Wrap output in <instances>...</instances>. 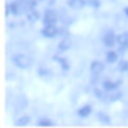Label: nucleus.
Returning <instances> with one entry per match:
<instances>
[{
	"label": "nucleus",
	"instance_id": "obj_1",
	"mask_svg": "<svg viewBox=\"0 0 128 128\" xmlns=\"http://www.w3.org/2000/svg\"><path fill=\"white\" fill-rule=\"evenodd\" d=\"M13 63L18 68L26 70V68H28L32 65V58H30V56H27V54H16V56L13 57Z\"/></svg>",
	"mask_w": 128,
	"mask_h": 128
},
{
	"label": "nucleus",
	"instance_id": "obj_5",
	"mask_svg": "<svg viewBox=\"0 0 128 128\" xmlns=\"http://www.w3.org/2000/svg\"><path fill=\"white\" fill-rule=\"evenodd\" d=\"M116 43H117V36L114 35V32H111V30H109L104 36H103V44H104L106 48H109V49H111Z\"/></svg>",
	"mask_w": 128,
	"mask_h": 128
},
{
	"label": "nucleus",
	"instance_id": "obj_2",
	"mask_svg": "<svg viewBox=\"0 0 128 128\" xmlns=\"http://www.w3.org/2000/svg\"><path fill=\"white\" fill-rule=\"evenodd\" d=\"M57 19H58L57 13L54 11V10H48L43 16V22H44V26H56Z\"/></svg>",
	"mask_w": 128,
	"mask_h": 128
},
{
	"label": "nucleus",
	"instance_id": "obj_10",
	"mask_svg": "<svg viewBox=\"0 0 128 128\" xmlns=\"http://www.w3.org/2000/svg\"><path fill=\"white\" fill-rule=\"evenodd\" d=\"M70 46H71V41L68 40V38H65V40H62L60 43H58V51H68L70 49Z\"/></svg>",
	"mask_w": 128,
	"mask_h": 128
},
{
	"label": "nucleus",
	"instance_id": "obj_13",
	"mask_svg": "<svg viewBox=\"0 0 128 128\" xmlns=\"http://www.w3.org/2000/svg\"><path fill=\"white\" fill-rule=\"evenodd\" d=\"M38 19H40V14H38V13L35 11V10L28 13V21H30V22H36Z\"/></svg>",
	"mask_w": 128,
	"mask_h": 128
},
{
	"label": "nucleus",
	"instance_id": "obj_4",
	"mask_svg": "<svg viewBox=\"0 0 128 128\" xmlns=\"http://www.w3.org/2000/svg\"><path fill=\"white\" fill-rule=\"evenodd\" d=\"M117 44H119V51L124 52L128 49V32L125 33H120L119 36H117Z\"/></svg>",
	"mask_w": 128,
	"mask_h": 128
},
{
	"label": "nucleus",
	"instance_id": "obj_22",
	"mask_svg": "<svg viewBox=\"0 0 128 128\" xmlns=\"http://www.w3.org/2000/svg\"><path fill=\"white\" fill-rule=\"evenodd\" d=\"M125 16L128 18V8H125Z\"/></svg>",
	"mask_w": 128,
	"mask_h": 128
},
{
	"label": "nucleus",
	"instance_id": "obj_14",
	"mask_svg": "<svg viewBox=\"0 0 128 128\" xmlns=\"http://www.w3.org/2000/svg\"><path fill=\"white\" fill-rule=\"evenodd\" d=\"M54 60H56V62H60L62 63V68H63V71H66L68 70V63H66V60H65V58H62V57H54Z\"/></svg>",
	"mask_w": 128,
	"mask_h": 128
},
{
	"label": "nucleus",
	"instance_id": "obj_16",
	"mask_svg": "<svg viewBox=\"0 0 128 128\" xmlns=\"http://www.w3.org/2000/svg\"><path fill=\"white\" fill-rule=\"evenodd\" d=\"M86 2H87V5H88V6H92V8H100V0H86Z\"/></svg>",
	"mask_w": 128,
	"mask_h": 128
},
{
	"label": "nucleus",
	"instance_id": "obj_12",
	"mask_svg": "<svg viewBox=\"0 0 128 128\" xmlns=\"http://www.w3.org/2000/svg\"><path fill=\"white\" fill-rule=\"evenodd\" d=\"M106 60H108V63H116L117 62V52L109 49V51L106 52Z\"/></svg>",
	"mask_w": 128,
	"mask_h": 128
},
{
	"label": "nucleus",
	"instance_id": "obj_6",
	"mask_svg": "<svg viewBox=\"0 0 128 128\" xmlns=\"http://www.w3.org/2000/svg\"><path fill=\"white\" fill-rule=\"evenodd\" d=\"M90 71H92V74L93 76H98V74H101L103 71H104V65H103L101 62H98V60H95V62H92L90 63Z\"/></svg>",
	"mask_w": 128,
	"mask_h": 128
},
{
	"label": "nucleus",
	"instance_id": "obj_21",
	"mask_svg": "<svg viewBox=\"0 0 128 128\" xmlns=\"http://www.w3.org/2000/svg\"><path fill=\"white\" fill-rule=\"evenodd\" d=\"M95 95H96L98 98H100V100L103 98V95H101V92H100V90H95Z\"/></svg>",
	"mask_w": 128,
	"mask_h": 128
},
{
	"label": "nucleus",
	"instance_id": "obj_19",
	"mask_svg": "<svg viewBox=\"0 0 128 128\" xmlns=\"http://www.w3.org/2000/svg\"><path fill=\"white\" fill-rule=\"evenodd\" d=\"M119 71H122V73H125V71H128V62H125V60H122V62L119 63Z\"/></svg>",
	"mask_w": 128,
	"mask_h": 128
},
{
	"label": "nucleus",
	"instance_id": "obj_3",
	"mask_svg": "<svg viewBox=\"0 0 128 128\" xmlns=\"http://www.w3.org/2000/svg\"><path fill=\"white\" fill-rule=\"evenodd\" d=\"M57 33H58V30L56 26H44L41 28V35L44 38H54V36H57Z\"/></svg>",
	"mask_w": 128,
	"mask_h": 128
},
{
	"label": "nucleus",
	"instance_id": "obj_8",
	"mask_svg": "<svg viewBox=\"0 0 128 128\" xmlns=\"http://www.w3.org/2000/svg\"><path fill=\"white\" fill-rule=\"evenodd\" d=\"M66 5L70 8H73V10H81V8H84L87 5V2L86 0H68Z\"/></svg>",
	"mask_w": 128,
	"mask_h": 128
},
{
	"label": "nucleus",
	"instance_id": "obj_17",
	"mask_svg": "<svg viewBox=\"0 0 128 128\" xmlns=\"http://www.w3.org/2000/svg\"><path fill=\"white\" fill-rule=\"evenodd\" d=\"M51 125H52V122L49 119H40L38 120V126H51Z\"/></svg>",
	"mask_w": 128,
	"mask_h": 128
},
{
	"label": "nucleus",
	"instance_id": "obj_15",
	"mask_svg": "<svg viewBox=\"0 0 128 128\" xmlns=\"http://www.w3.org/2000/svg\"><path fill=\"white\" fill-rule=\"evenodd\" d=\"M98 119H100V120H101V122H103V124H104V125H108V124H109V122H111L109 116L103 114V112H100V114H98Z\"/></svg>",
	"mask_w": 128,
	"mask_h": 128
},
{
	"label": "nucleus",
	"instance_id": "obj_11",
	"mask_svg": "<svg viewBox=\"0 0 128 128\" xmlns=\"http://www.w3.org/2000/svg\"><path fill=\"white\" fill-rule=\"evenodd\" d=\"M5 8H6V10H5V13H6V14H18V13H19L16 3H10V5H6Z\"/></svg>",
	"mask_w": 128,
	"mask_h": 128
},
{
	"label": "nucleus",
	"instance_id": "obj_9",
	"mask_svg": "<svg viewBox=\"0 0 128 128\" xmlns=\"http://www.w3.org/2000/svg\"><path fill=\"white\" fill-rule=\"evenodd\" d=\"M78 114H79V117H88L92 114V106L90 104H86V106H82L79 111H78Z\"/></svg>",
	"mask_w": 128,
	"mask_h": 128
},
{
	"label": "nucleus",
	"instance_id": "obj_18",
	"mask_svg": "<svg viewBox=\"0 0 128 128\" xmlns=\"http://www.w3.org/2000/svg\"><path fill=\"white\" fill-rule=\"evenodd\" d=\"M28 122H30V119H28V117H22V119H19V120L16 122V126H24V125H27Z\"/></svg>",
	"mask_w": 128,
	"mask_h": 128
},
{
	"label": "nucleus",
	"instance_id": "obj_20",
	"mask_svg": "<svg viewBox=\"0 0 128 128\" xmlns=\"http://www.w3.org/2000/svg\"><path fill=\"white\" fill-rule=\"evenodd\" d=\"M120 98H122V93L116 92V93H111L109 95V101H117V100H120Z\"/></svg>",
	"mask_w": 128,
	"mask_h": 128
},
{
	"label": "nucleus",
	"instance_id": "obj_7",
	"mask_svg": "<svg viewBox=\"0 0 128 128\" xmlns=\"http://www.w3.org/2000/svg\"><path fill=\"white\" fill-rule=\"evenodd\" d=\"M120 84H122V81H114V82L112 81H104L103 82V88H104L106 92H112V90H116Z\"/></svg>",
	"mask_w": 128,
	"mask_h": 128
}]
</instances>
